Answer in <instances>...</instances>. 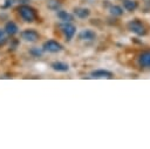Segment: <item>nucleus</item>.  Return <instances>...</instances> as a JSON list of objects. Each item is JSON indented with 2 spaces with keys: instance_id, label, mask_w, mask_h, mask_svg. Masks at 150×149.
Returning <instances> with one entry per match:
<instances>
[{
  "instance_id": "a211bd4d",
  "label": "nucleus",
  "mask_w": 150,
  "mask_h": 149,
  "mask_svg": "<svg viewBox=\"0 0 150 149\" xmlns=\"http://www.w3.org/2000/svg\"><path fill=\"white\" fill-rule=\"evenodd\" d=\"M5 42V39H4V32L0 29V45Z\"/></svg>"
},
{
  "instance_id": "9b49d317",
  "label": "nucleus",
  "mask_w": 150,
  "mask_h": 149,
  "mask_svg": "<svg viewBox=\"0 0 150 149\" xmlns=\"http://www.w3.org/2000/svg\"><path fill=\"white\" fill-rule=\"evenodd\" d=\"M18 26H16V23L15 22H13V21H8L6 25H5V33L6 34H8V35H14V34H16L18 33Z\"/></svg>"
},
{
  "instance_id": "dca6fc26",
  "label": "nucleus",
  "mask_w": 150,
  "mask_h": 149,
  "mask_svg": "<svg viewBox=\"0 0 150 149\" xmlns=\"http://www.w3.org/2000/svg\"><path fill=\"white\" fill-rule=\"evenodd\" d=\"M42 53H43V49H41V48H39V47H33V48H30V50H29V54L33 55V56H35V57L41 56Z\"/></svg>"
},
{
  "instance_id": "2eb2a0df",
  "label": "nucleus",
  "mask_w": 150,
  "mask_h": 149,
  "mask_svg": "<svg viewBox=\"0 0 150 149\" xmlns=\"http://www.w3.org/2000/svg\"><path fill=\"white\" fill-rule=\"evenodd\" d=\"M109 11H110V13L112 14V15H115V16H121L122 14H123V8L122 7H120V6H111L110 8H109Z\"/></svg>"
},
{
  "instance_id": "ddd939ff",
  "label": "nucleus",
  "mask_w": 150,
  "mask_h": 149,
  "mask_svg": "<svg viewBox=\"0 0 150 149\" xmlns=\"http://www.w3.org/2000/svg\"><path fill=\"white\" fill-rule=\"evenodd\" d=\"M137 6H138V4L135 0H124V2H123V7L129 12L135 11L137 8Z\"/></svg>"
},
{
  "instance_id": "7ed1b4c3",
  "label": "nucleus",
  "mask_w": 150,
  "mask_h": 149,
  "mask_svg": "<svg viewBox=\"0 0 150 149\" xmlns=\"http://www.w3.org/2000/svg\"><path fill=\"white\" fill-rule=\"evenodd\" d=\"M20 36H21L22 40H25L27 42H35L40 38L39 33L36 31H34V29H25V31H22L20 33Z\"/></svg>"
},
{
  "instance_id": "f8f14e48",
  "label": "nucleus",
  "mask_w": 150,
  "mask_h": 149,
  "mask_svg": "<svg viewBox=\"0 0 150 149\" xmlns=\"http://www.w3.org/2000/svg\"><path fill=\"white\" fill-rule=\"evenodd\" d=\"M57 18L63 21V22H71L73 21V15L70 13H68L67 11H59L57 12Z\"/></svg>"
},
{
  "instance_id": "f03ea898",
  "label": "nucleus",
  "mask_w": 150,
  "mask_h": 149,
  "mask_svg": "<svg viewBox=\"0 0 150 149\" xmlns=\"http://www.w3.org/2000/svg\"><path fill=\"white\" fill-rule=\"evenodd\" d=\"M127 27L130 32L135 33L136 35H139V36H143L146 34V29L144 27V25L139 21V20H130L128 23H127Z\"/></svg>"
},
{
  "instance_id": "423d86ee",
  "label": "nucleus",
  "mask_w": 150,
  "mask_h": 149,
  "mask_svg": "<svg viewBox=\"0 0 150 149\" xmlns=\"http://www.w3.org/2000/svg\"><path fill=\"white\" fill-rule=\"evenodd\" d=\"M112 73L105 69H96L90 73L91 79H112Z\"/></svg>"
},
{
  "instance_id": "20e7f679",
  "label": "nucleus",
  "mask_w": 150,
  "mask_h": 149,
  "mask_svg": "<svg viewBox=\"0 0 150 149\" xmlns=\"http://www.w3.org/2000/svg\"><path fill=\"white\" fill-rule=\"evenodd\" d=\"M42 49L45 52H49V53H57L62 49V46H61V43H59L55 40H48L43 43Z\"/></svg>"
},
{
  "instance_id": "9d476101",
  "label": "nucleus",
  "mask_w": 150,
  "mask_h": 149,
  "mask_svg": "<svg viewBox=\"0 0 150 149\" xmlns=\"http://www.w3.org/2000/svg\"><path fill=\"white\" fill-rule=\"evenodd\" d=\"M50 67H52L54 70H56V72H61V73L67 72V70L69 69L68 63H66V62H61V61H55V62H53V63L50 65Z\"/></svg>"
},
{
  "instance_id": "f257e3e1",
  "label": "nucleus",
  "mask_w": 150,
  "mask_h": 149,
  "mask_svg": "<svg viewBox=\"0 0 150 149\" xmlns=\"http://www.w3.org/2000/svg\"><path fill=\"white\" fill-rule=\"evenodd\" d=\"M18 11H19V14H20V16L22 18L23 21L33 22V21L36 20V16H38L36 15V11L33 7H30L28 5H21L18 8Z\"/></svg>"
},
{
  "instance_id": "4468645a",
  "label": "nucleus",
  "mask_w": 150,
  "mask_h": 149,
  "mask_svg": "<svg viewBox=\"0 0 150 149\" xmlns=\"http://www.w3.org/2000/svg\"><path fill=\"white\" fill-rule=\"evenodd\" d=\"M47 7L52 11H59L61 7V2L59 0H48L47 2Z\"/></svg>"
},
{
  "instance_id": "1a4fd4ad",
  "label": "nucleus",
  "mask_w": 150,
  "mask_h": 149,
  "mask_svg": "<svg viewBox=\"0 0 150 149\" xmlns=\"http://www.w3.org/2000/svg\"><path fill=\"white\" fill-rule=\"evenodd\" d=\"M74 14L79 18V19H86L90 15V11L86 7H75L74 8Z\"/></svg>"
},
{
  "instance_id": "f3484780",
  "label": "nucleus",
  "mask_w": 150,
  "mask_h": 149,
  "mask_svg": "<svg viewBox=\"0 0 150 149\" xmlns=\"http://www.w3.org/2000/svg\"><path fill=\"white\" fill-rule=\"evenodd\" d=\"M13 2H14V0H5V4H4V8H7V7H9V6H12L13 5Z\"/></svg>"
},
{
  "instance_id": "0eeeda50",
  "label": "nucleus",
  "mask_w": 150,
  "mask_h": 149,
  "mask_svg": "<svg viewBox=\"0 0 150 149\" xmlns=\"http://www.w3.org/2000/svg\"><path fill=\"white\" fill-rule=\"evenodd\" d=\"M138 65L145 68H150V50L143 52L138 56Z\"/></svg>"
},
{
  "instance_id": "6e6552de",
  "label": "nucleus",
  "mask_w": 150,
  "mask_h": 149,
  "mask_svg": "<svg viewBox=\"0 0 150 149\" xmlns=\"http://www.w3.org/2000/svg\"><path fill=\"white\" fill-rule=\"evenodd\" d=\"M79 39L84 40V41H93V40L96 39V33L91 29H83L79 34Z\"/></svg>"
},
{
  "instance_id": "39448f33",
  "label": "nucleus",
  "mask_w": 150,
  "mask_h": 149,
  "mask_svg": "<svg viewBox=\"0 0 150 149\" xmlns=\"http://www.w3.org/2000/svg\"><path fill=\"white\" fill-rule=\"evenodd\" d=\"M61 28H62V32H63V34L66 36V40L70 41L73 39V36L75 35V33H76V27L70 22H64L61 26Z\"/></svg>"
}]
</instances>
